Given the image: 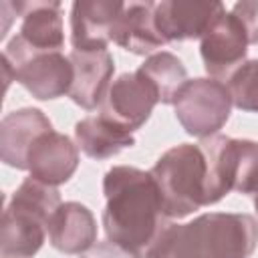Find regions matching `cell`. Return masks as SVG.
Returning a JSON list of instances; mask_svg holds the SVG:
<instances>
[{
	"label": "cell",
	"instance_id": "obj_1",
	"mask_svg": "<svg viewBox=\"0 0 258 258\" xmlns=\"http://www.w3.org/2000/svg\"><path fill=\"white\" fill-rule=\"evenodd\" d=\"M103 194L107 240L135 258H147L171 224L151 173L133 165H113L103 177Z\"/></svg>",
	"mask_w": 258,
	"mask_h": 258
},
{
	"label": "cell",
	"instance_id": "obj_2",
	"mask_svg": "<svg viewBox=\"0 0 258 258\" xmlns=\"http://www.w3.org/2000/svg\"><path fill=\"white\" fill-rule=\"evenodd\" d=\"M256 246L254 216L208 212L187 224H169L147 258H250Z\"/></svg>",
	"mask_w": 258,
	"mask_h": 258
},
{
	"label": "cell",
	"instance_id": "obj_3",
	"mask_svg": "<svg viewBox=\"0 0 258 258\" xmlns=\"http://www.w3.org/2000/svg\"><path fill=\"white\" fill-rule=\"evenodd\" d=\"M60 204V194L54 185L28 175L12 194L2 214V258H32L42 248L50 218Z\"/></svg>",
	"mask_w": 258,
	"mask_h": 258
},
{
	"label": "cell",
	"instance_id": "obj_4",
	"mask_svg": "<svg viewBox=\"0 0 258 258\" xmlns=\"http://www.w3.org/2000/svg\"><path fill=\"white\" fill-rule=\"evenodd\" d=\"M167 218H185L208 204V165L200 143L167 149L149 169Z\"/></svg>",
	"mask_w": 258,
	"mask_h": 258
},
{
	"label": "cell",
	"instance_id": "obj_5",
	"mask_svg": "<svg viewBox=\"0 0 258 258\" xmlns=\"http://www.w3.org/2000/svg\"><path fill=\"white\" fill-rule=\"evenodd\" d=\"M208 165V200L218 204L226 194L258 189V141L212 135L200 141Z\"/></svg>",
	"mask_w": 258,
	"mask_h": 258
},
{
	"label": "cell",
	"instance_id": "obj_6",
	"mask_svg": "<svg viewBox=\"0 0 258 258\" xmlns=\"http://www.w3.org/2000/svg\"><path fill=\"white\" fill-rule=\"evenodd\" d=\"M2 69L6 87L10 81H18L38 101H52L69 95L75 77L73 62L62 50H32L18 38V34L2 52Z\"/></svg>",
	"mask_w": 258,
	"mask_h": 258
},
{
	"label": "cell",
	"instance_id": "obj_7",
	"mask_svg": "<svg viewBox=\"0 0 258 258\" xmlns=\"http://www.w3.org/2000/svg\"><path fill=\"white\" fill-rule=\"evenodd\" d=\"M175 117L187 135L212 137L226 125L232 111V95L226 83L216 79H189L173 101Z\"/></svg>",
	"mask_w": 258,
	"mask_h": 258
},
{
	"label": "cell",
	"instance_id": "obj_8",
	"mask_svg": "<svg viewBox=\"0 0 258 258\" xmlns=\"http://www.w3.org/2000/svg\"><path fill=\"white\" fill-rule=\"evenodd\" d=\"M248 46L250 40L242 20L232 10L220 14L200 38V54L210 79L226 83L230 75L246 62Z\"/></svg>",
	"mask_w": 258,
	"mask_h": 258
},
{
	"label": "cell",
	"instance_id": "obj_9",
	"mask_svg": "<svg viewBox=\"0 0 258 258\" xmlns=\"http://www.w3.org/2000/svg\"><path fill=\"white\" fill-rule=\"evenodd\" d=\"M157 103L159 97L153 85L139 71L123 73L111 83L99 107V115L133 133L145 125Z\"/></svg>",
	"mask_w": 258,
	"mask_h": 258
},
{
	"label": "cell",
	"instance_id": "obj_10",
	"mask_svg": "<svg viewBox=\"0 0 258 258\" xmlns=\"http://www.w3.org/2000/svg\"><path fill=\"white\" fill-rule=\"evenodd\" d=\"M226 8L222 2H155V24L165 42L202 38Z\"/></svg>",
	"mask_w": 258,
	"mask_h": 258
},
{
	"label": "cell",
	"instance_id": "obj_11",
	"mask_svg": "<svg viewBox=\"0 0 258 258\" xmlns=\"http://www.w3.org/2000/svg\"><path fill=\"white\" fill-rule=\"evenodd\" d=\"M125 2L77 0L71 8V42L75 50H107Z\"/></svg>",
	"mask_w": 258,
	"mask_h": 258
},
{
	"label": "cell",
	"instance_id": "obj_12",
	"mask_svg": "<svg viewBox=\"0 0 258 258\" xmlns=\"http://www.w3.org/2000/svg\"><path fill=\"white\" fill-rule=\"evenodd\" d=\"M73 62V87L69 97L83 109L101 107L115 73V60L109 50H75L69 54Z\"/></svg>",
	"mask_w": 258,
	"mask_h": 258
},
{
	"label": "cell",
	"instance_id": "obj_13",
	"mask_svg": "<svg viewBox=\"0 0 258 258\" xmlns=\"http://www.w3.org/2000/svg\"><path fill=\"white\" fill-rule=\"evenodd\" d=\"M79 167V147L71 141L69 135L58 131L42 133L30 153H28V171L30 177L48 183L60 185L67 183Z\"/></svg>",
	"mask_w": 258,
	"mask_h": 258
},
{
	"label": "cell",
	"instance_id": "obj_14",
	"mask_svg": "<svg viewBox=\"0 0 258 258\" xmlns=\"http://www.w3.org/2000/svg\"><path fill=\"white\" fill-rule=\"evenodd\" d=\"M52 131L48 117L36 107H24L8 113L0 121V157L14 169H28V153L34 141Z\"/></svg>",
	"mask_w": 258,
	"mask_h": 258
},
{
	"label": "cell",
	"instance_id": "obj_15",
	"mask_svg": "<svg viewBox=\"0 0 258 258\" xmlns=\"http://www.w3.org/2000/svg\"><path fill=\"white\" fill-rule=\"evenodd\" d=\"M16 14L22 16L18 38L32 50L52 52L64 46V28L60 2H12Z\"/></svg>",
	"mask_w": 258,
	"mask_h": 258
},
{
	"label": "cell",
	"instance_id": "obj_16",
	"mask_svg": "<svg viewBox=\"0 0 258 258\" xmlns=\"http://www.w3.org/2000/svg\"><path fill=\"white\" fill-rule=\"evenodd\" d=\"M52 248L62 254H85L97 244V222L93 212L79 202H64L48 224Z\"/></svg>",
	"mask_w": 258,
	"mask_h": 258
},
{
	"label": "cell",
	"instance_id": "obj_17",
	"mask_svg": "<svg viewBox=\"0 0 258 258\" xmlns=\"http://www.w3.org/2000/svg\"><path fill=\"white\" fill-rule=\"evenodd\" d=\"M113 42L133 54H151L161 48L165 40L155 24V2L125 4L113 28Z\"/></svg>",
	"mask_w": 258,
	"mask_h": 258
},
{
	"label": "cell",
	"instance_id": "obj_18",
	"mask_svg": "<svg viewBox=\"0 0 258 258\" xmlns=\"http://www.w3.org/2000/svg\"><path fill=\"white\" fill-rule=\"evenodd\" d=\"M75 141L77 147L91 159H107L135 145L133 133L111 123L99 113L89 115L75 125Z\"/></svg>",
	"mask_w": 258,
	"mask_h": 258
},
{
	"label": "cell",
	"instance_id": "obj_19",
	"mask_svg": "<svg viewBox=\"0 0 258 258\" xmlns=\"http://www.w3.org/2000/svg\"><path fill=\"white\" fill-rule=\"evenodd\" d=\"M137 71L153 85V89L159 97V103H163V105H173L175 97L179 95L183 85L189 81L183 62L167 50L149 54Z\"/></svg>",
	"mask_w": 258,
	"mask_h": 258
},
{
	"label": "cell",
	"instance_id": "obj_20",
	"mask_svg": "<svg viewBox=\"0 0 258 258\" xmlns=\"http://www.w3.org/2000/svg\"><path fill=\"white\" fill-rule=\"evenodd\" d=\"M226 87L232 95V105L240 111L258 113V58L246 60L240 69H236Z\"/></svg>",
	"mask_w": 258,
	"mask_h": 258
},
{
	"label": "cell",
	"instance_id": "obj_21",
	"mask_svg": "<svg viewBox=\"0 0 258 258\" xmlns=\"http://www.w3.org/2000/svg\"><path fill=\"white\" fill-rule=\"evenodd\" d=\"M232 12L242 20V24L248 32L250 44H258V2H252V0L236 2Z\"/></svg>",
	"mask_w": 258,
	"mask_h": 258
},
{
	"label": "cell",
	"instance_id": "obj_22",
	"mask_svg": "<svg viewBox=\"0 0 258 258\" xmlns=\"http://www.w3.org/2000/svg\"><path fill=\"white\" fill-rule=\"evenodd\" d=\"M81 258H135L131 252H127L125 248L113 244V242H97L93 248H89L85 254H81Z\"/></svg>",
	"mask_w": 258,
	"mask_h": 258
},
{
	"label": "cell",
	"instance_id": "obj_23",
	"mask_svg": "<svg viewBox=\"0 0 258 258\" xmlns=\"http://www.w3.org/2000/svg\"><path fill=\"white\" fill-rule=\"evenodd\" d=\"M254 208H256V214H258V189L254 191Z\"/></svg>",
	"mask_w": 258,
	"mask_h": 258
}]
</instances>
